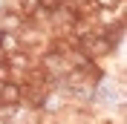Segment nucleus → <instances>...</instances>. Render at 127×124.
Wrapping results in <instances>:
<instances>
[{
	"label": "nucleus",
	"mask_w": 127,
	"mask_h": 124,
	"mask_svg": "<svg viewBox=\"0 0 127 124\" xmlns=\"http://www.w3.org/2000/svg\"><path fill=\"white\" fill-rule=\"evenodd\" d=\"M0 104H20V84L17 81L0 84Z\"/></svg>",
	"instance_id": "1"
},
{
	"label": "nucleus",
	"mask_w": 127,
	"mask_h": 124,
	"mask_svg": "<svg viewBox=\"0 0 127 124\" xmlns=\"http://www.w3.org/2000/svg\"><path fill=\"white\" fill-rule=\"evenodd\" d=\"M61 3H64V0H35V6H38L40 12H46V15H52Z\"/></svg>",
	"instance_id": "2"
},
{
	"label": "nucleus",
	"mask_w": 127,
	"mask_h": 124,
	"mask_svg": "<svg viewBox=\"0 0 127 124\" xmlns=\"http://www.w3.org/2000/svg\"><path fill=\"white\" fill-rule=\"evenodd\" d=\"M95 9H121V0H93Z\"/></svg>",
	"instance_id": "3"
},
{
	"label": "nucleus",
	"mask_w": 127,
	"mask_h": 124,
	"mask_svg": "<svg viewBox=\"0 0 127 124\" xmlns=\"http://www.w3.org/2000/svg\"><path fill=\"white\" fill-rule=\"evenodd\" d=\"M104 124H110V121H104Z\"/></svg>",
	"instance_id": "4"
}]
</instances>
